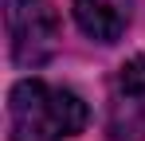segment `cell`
Returning <instances> with one entry per match:
<instances>
[{
	"label": "cell",
	"instance_id": "cell-1",
	"mask_svg": "<svg viewBox=\"0 0 145 141\" xmlns=\"http://www.w3.org/2000/svg\"><path fill=\"white\" fill-rule=\"evenodd\" d=\"M86 125V102L78 94L39 78L16 82L8 94V133L12 141H63Z\"/></svg>",
	"mask_w": 145,
	"mask_h": 141
},
{
	"label": "cell",
	"instance_id": "cell-4",
	"mask_svg": "<svg viewBox=\"0 0 145 141\" xmlns=\"http://www.w3.org/2000/svg\"><path fill=\"white\" fill-rule=\"evenodd\" d=\"M74 20L90 39L114 43L133 20V0H74Z\"/></svg>",
	"mask_w": 145,
	"mask_h": 141
},
{
	"label": "cell",
	"instance_id": "cell-2",
	"mask_svg": "<svg viewBox=\"0 0 145 141\" xmlns=\"http://www.w3.org/2000/svg\"><path fill=\"white\" fill-rule=\"evenodd\" d=\"M4 27L16 67H43L59 51V16L51 0H4Z\"/></svg>",
	"mask_w": 145,
	"mask_h": 141
},
{
	"label": "cell",
	"instance_id": "cell-3",
	"mask_svg": "<svg viewBox=\"0 0 145 141\" xmlns=\"http://www.w3.org/2000/svg\"><path fill=\"white\" fill-rule=\"evenodd\" d=\"M110 133L118 141H141V133H145V55H133L129 63L118 67Z\"/></svg>",
	"mask_w": 145,
	"mask_h": 141
}]
</instances>
